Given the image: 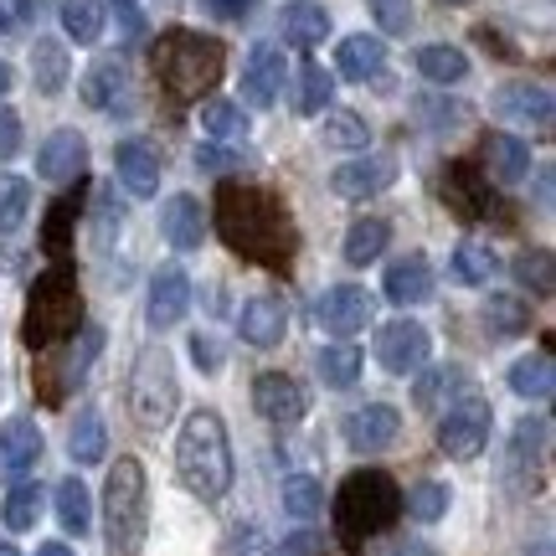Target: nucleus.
I'll return each instance as SVG.
<instances>
[{"instance_id": "nucleus-42", "label": "nucleus", "mask_w": 556, "mask_h": 556, "mask_svg": "<svg viewBox=\"0 0 556 556\" xmlns=\"http://www.w3.org/2000/svg\"><path fill=\"white\" fill-rule=\"evenodd\" d=\"M31 212V180L26 176H0V238L16 232Z\"/></svg>"}, {"instance_id": "nucleus-17", "label": "nucleus", "mask_w": 556, "mask_h": 556, "mask_svg": "<svg viewBox=\"0 0 556 556\" xmlns=\"http://www.w3.org/2000/svg\"><path fill=\"white\" fill-rule=\"evenodd\" d=\"M253 407H258L268 422H299L304 407H309V397H304V387H299L289 371H263V377L253 381Z\"/></svg>"}, {"instance_id": "nucleus-60", "label": "nucleus", "mask_w": 556, "mask_h": 556, "mask_svg": "<svg viewBox=\"0 0 556 556\" xmlns=\"http://www.w3.org/2000/svg\"><path fill=\"white\" fill-rule=\"evenodd\" d=\"M443 5H469V0H443Z\"/></svg>"}, {"instance_id": "nucleus-29", "label": "nucleus", "mask_w": 556, "mask_h": 556, "mask_svg": "<svg viewBox=\"0 0 556 556\" xmlns=\"http://www.w3.org/2000/svg\"><path fill=\"white\" fill-rule=\"evenodd\" d=\"M67 47L52 37H37V47H31V83H37V93H47V99H58L62 88H67Z\"/></svg>"}, {"instance_id": "nucleus-22", "label": "nucleus", "mask_w": 556, "mask_h": 556, "mask_svg": "<svg viewBox=\"0 0 556 556\" xmlns=\"http://www.w3.org/2000/svg\"><path fill=\"white\" fill-rule=\"evenodd\" d=\"M484 170L500 180V186H516L531 170V144L520 135H484Z\"/></svg>"}, {"instance_id": "nucleus-31", "label": "nucleus", "mask_w": 556, "mask_h": 556, "mask_svg": "<svg viewBox=\"0 0 556 556\" xmlns=\"http://www.w3.org/2000/svg\"><path fill=\"white\" fill-rule=\"evenodd\" d=\"M484 330L500 340L526 336V330H531V304L516 294H490V304H484Z\"/></svg>"}, {"instance_id": "nucleus-40", "label": "nucleus", "mask_w": 556, "mask_h": 556, "mask_svg": "<svg viewBox=\"0 0 556 556\" xmlns=\"http://www.w3.org/2000/svg\"><path fill=\"white\" fill-rule=\"evenodd\" d=\"M443 197L454 201V206L464 212V217H484V212L495 206V201L484 197V186H479V180L469 176L464 165H454V170H448V180H443Z\"/></svg>"}, {"instance_id": "nucleus-41", "label": "nucleus", "mask_w": 556, "mask_h": 556, "mask_svg": "<svg viewBox=\"0 0 556 556\" xmlns=\"http://www.w3.org/2000/svg\"><path fill=\"white\" fill-rule=\"evenodd\" d=\"M201 129L212 139H248V114H242V103L212 99L201 103Z\"/></svg>"}, {"instance_id": "nucleus-1", "label": "nucleus", "mask_w": 556, "mask_h": 556, "mask_svg": "<svg viewBox=\"0 0 556 556\" xmlns=\"http://www.w3.org/2000/svg\"><path fill=\"white\" fill-rule=\"evenodd\" d=\"M217 227L227 248L242 253L248 263L263 268H283L294 258V222L289 206L263 191V186H222L217 191Z\"/></svg>"}, {"instance_id": "nucleus-21", "label": "nucleus", "mask_w": 556, "mask_h": 556, "mask_svg": "<svg viewBox=\"0 0 556 556\" xmlns=\"http://www.w3.org/2000/svg\"><path fill=\"white\" fill-rule=\"evenodd\" d=\"M78 93H83V103H88V109H99V114H114V109L124 103V93H129V67H124L119 58L93 62Z\"/></svg>"}, {"instance_id": "nucleus-38", "label": "nucleus", "mask_w": 556, "mask_h": 556, "mask_svg": "<svg viewBox=\"0 0 556 556\" xmlns=\"http://www.w3.org/2000/svg\"><path fill=\"white\" fill-rule=\"evenodd\" d=\"M315 366H319V381L325 387H356V377H361V351L356 345H325L315 356Z\"/></svg>"}, {"instance_id": "nucleus-5", "label": "nucleus", "mask_w": 556, "mask_h": 556, "mask_svg": "<svg viewBox=\"0 0 556 556\" xmlns=\"http://www.w3.org/2000/svg\"><path fill=\"white\" fill-rule=\"evenodd\" d=\"M103 526H109V556H139L150 531V484L139 458L114 464V475L103 484Z\"/></svg>"}, {"instance_id": "nucleus-19", "label": "nucleus", "mask_w": 556, "mask_h": 556, "mask_svg": "<svg viewBox=\"0 0 556 556\" xmlns=\"http://www.w3.org/2000/svg\"><path fill=\"white\" fill-rule=\"evenodd\" d=\"M495 109L505 119L531 124V129H552V93L541 83H505L495 93Z\"/></svg>"}, {"instance_id": "nucleus-35", "label": "nucleus", "mask_w": 556, "mask_h": 556, "mask_svg": "<svg viewBox=\"0 0 556 556\" xmlns=\"http://www.w3.org/2000/svg\"><path fill=\"white\" fill-rule=\"evenodd\" d=\"M319 144H325V150H366V144H371V129H366L361 114L336 109V114H325V124H319Z\"/></svg>"}, {"instance_id": "nucleus-3", "label": "nucleus", "mask_w": 556, "mask_h": 556, "mask_svg": "<svg viewBox=\"0 0 556 556\" xmlns=\"http://www.w3.org/2000/svg\"><path fill=\"white\" fill-rule=\"evenodd\" d=\"M402 516V490L392 475H381V469H356V475H345L336 495V536L340 546H366L371 536L381 531H392V520Z\"/></svg>"}, {"instance_id": "nucleus-55", "label": "nucleus", "mask_w": 556, "mask_h": 556, "mask_svg": "<svg viewBox=\"0 0 556 556\" xmlns=\"http://www.w3.org/2000/svg\"><path fill=\"white\" fill-rule=\"evenodd\" d=\"M238 155H227V150H217V144H206V150H197V165L201 170H227Z\"/></svg>"}, {"instance_id": "nucleus-11", "label": "nucleus", "mask_w": 556, "mask_h": 556, "mask_svg": "<svg viewBox=\"0 0 556 556\" xmlns=\"http://www.w3.org/2000/svg\"><path fill=\"white\" fill-rule=\"evenodd\" d=\"M283 73H289L283 47L258 41V47L248 52V62H242V99H248V109H274L278 93H283Z\"/></svg>"}, {"instance_id": "nucleus-18", "label": "nucleus", "mask_w": 556, "mask_h": 556, "mask_svg": "<svg viewBox=\"0 0 556 556\" xmlns=\"http://www.w3.org/2000/svg\"><path fill=\"white\" fill-rule=\"evenodd\" d=\"M160 238L170 242L176 253H197L206 242V212L197 197H170L160 206Z\"/></svg>"}, {"instance_id": "nucleus-12", "label": "nucleus", "mask_w": 556, "mask_h": 556, "mask_svg": "<svg viewBox=\"0 0 556 556\" xmlns=\"http://www.w3.org/2000/svg\"><path fill=\"white\" fill-rule=\"evenodd\" d=\"M392 180H397V160L392 155H361V160H345L330 176V191L340 201H366V197H381Z\"/></svg>"}, {"instance_id": "nucleus-56", "label": "nucleus", "mask_w": 556, "mask_h": 556, "mask_svg": "<svg viewBox=\"0 0 556 556\" xmlns=\"http://www.w3.org/2000/svg\"><path fill=\"white\" fill-rule=\"evenodd\" d=\"M315 552H319V541L309 536V531H299V536L283 541V552H278V556H315Z\"/></svg>"}, {"instance_id": "nucleus-16", "label": "nucleus", "mask_w": 556, "mask_h": 556, "mask_svg": "<svg viewBox=\"0 0 556 556\" xmlns=\"http://www.w3.org/2000/svg\"><path fill=\"white\" fill-rule=\"evenodd\" d=\"M114 170H119V186L129 197H155L160 191V150L150 139H124L114 150Z\"/></svg>"}, {"instance_id": "nucleus-20", "label": "nucleus", "mask_w": 556, "mask_h": 556, "mask_svg": "<svg viewBox=\"0 0 556 556\" xmlns=\"http://www.w3.org/2000/svg\"><path fill=\"white\" fill-rule=\"evenodd\" d=\"M238 330H242L248 345H278L283 330H289V309H283V299H274V294L248 299V304H242V315H238Z\"/></svg>"}, {"instance_id": "nucleus-49", "label": "nucleus", "mask_w": 556, "mask_h": 556, "mask_svg": "<svg viewBox=\"0 0 556 556\" xmlns=\"http://www.w3.org/2000/svg\"><path fill=\"white\" fill-rule=\"evenodd\" d=\"M227 556H268V536L258 526H238L232 541H227Z\"/></svg>"}, {"instance_id": "nucleus-50", "label": "nucleus", "mask_w": 556, "mask_h": 556, "mask_svg": "<svg viewBox=\"0 0 556 556\" xmlns=\"http://www.w3.org/2000/svg\"><path fill=\"white\" fill-rule=\"evenodd\" d=\"M16 150H21V119H16V109L0 103V160H11Z\"/></svg>"}, {"instance_id": "nucleus-53", "label": "nucleus", "mask_w": 556, "mask_h": 556, "mask_svg": "<svg viewBox=\"0 0 556 556\" xmlns=\"http://www.w3.org/2000/svg\"><path fill=\"white\" fill-rule=\"evenodd\" d=\"M26 16H31V0H0V37L16 31Z\"/></svg>"}, {"instance_id": "nucleus-23", "label": "nucleus", "mask_w": 556, "mask_h": 556, "mask_svg": "<svg viewBox=\"0 0 556 556\" xmlns=\"http://www.w3.org/2000/svg\"><path fill=\"white\" fill-rule=\"evenodd\" d=\"M428 294H433V268L422 253H407L387 268V299L392 304H422Z\"/></svg>"}, {"instance_id": "nucleus-47", "label": "nucleus", "mask_w": 556, "mask_h": 556, "mask_svg": "<svg viewBox=\"0 0 556 556\" xmlns=\"http://www.w3.org/2000/svg\"><path fill=\"white\" fill-rule=\"evenodd\" d=\"M371 16H377V26L387 37H407L417 11H413V0H371Z\"/></svg>"}, {"instance_id": "nucleus-15", "label": "nucleus", "mask_w": 556, "mask_h": 556, "mask_svg": "<svg viewBox=\"0 0 556 556\" xmlns=\"http://www.w3.org/2000/svg\"><path fill=\"white\" fill-rule=\"evenodd\" d=\"M186 309H191V278H186V268H176V263L155 268V278H150V325L170 330V325L186 319Z\"/></svg>"}, {"instance_id": "nucleus-52", "label": "nucleus", "mask_w": 556, "mask_h": 556, "mask_svg": "<svg viewBox=\"0 0 556 556\" xmlns=\"http://www.w3.org/2000/svg\"><path fill=\"white\" fill-rule=\"evenodd\" d=\"M191 356H197L201 371H217L222 366V351H217V340L212 336H191Z\"/></svg>"}, {"instance_id": "nucleus-46", "label": "nucleus", "mask_w": 556, "mask_h": 556, "mask_svg": "<svg viewBox=\"0 0 556 556\" xmlns=\"http://www.w3.org/2000/svg\"><path fill=\"white\" fill-rule=\"evenodd\" d=\"M516 278L526 283V289H536V294H552V289H556L552 253H546V248H536V253H520V258H516Z\"/></svg>"}, {"instance_id": "nucleus-24", "label": "nucleus", "mask_w": 556, "mask_h": 556, "mask_svg": "<svg viewBox=\"0 0 556 556\" xmlns=\"http://www.w3.org/2000/svg\"><path fill=\"white\" fill-rule=\"evenodd\" d=\"M469 392H475V377H469L464 366H438V371H428V377L417 381L413 397H417V407H422V413H438L443 402L454 407V402L469 397Z\"/></svg>"}, {"instance_id": "nucleus-58", "label": "nucleus", "mask_w": 556, "mask_h": 556, "mask_svg": "<svg viewBox=\"0 0 556 556\" xmlns=\"http://www.w3.org/2000/svg\"><path fill=\"white\" fill-rule=\"evenodd\" d=\"M5 93H11V67L0 62V99H5Z\"/></svg>"}, {"instance_id": "nucleus-57", "label": "nucleus", "mask_w": 556, "mask_h": 556, "mask_svg": "<svg viewBox=\"0 0 556 556\" xmlns=\"http://www.w3.org/2000/svg\"><path fill=\"white\" fill-rule=\"evenodd\" d=\"M37 556H73V552H67L62 541H47V546H37Z\"/></svg>"}, {"instance_id": "nucleus-26", "label": "nucleus", "mask_w": 556, "mask_h": 556, "mask_svg": "<svg viewBox=\"0 0 556 556\" xmlns=\"http://www.w3.org/2000/svg\"><path fill=\"white\" fill-rule=\"evenodd\" d=\"M381 62H387V47H381V37H366V31H356V37L340 41L336 52V73L351 83H366L381 73Z\"/></svg>"}, {"instance_id": "nucleus-48", "label": "nucleus", "mask_w": 556, "mask_h": 556, "mask_svg": "<svg viewBox=\"0 0 556 556\" xmlns=\"http://www.w3.org/2000/svg\"><path fill=\"white\" fill-rule=\"evenodd\" d=\"M546 438H552V422H541V417H526V422L516 428V458L546 454Z\"/></svg>"}, {"instance_id": "nucleus-33", "label": "nucleus", "mask_w": 556, "mask_h": 556, "mask_svg": "<svg viewBox=\"0 0 556 556\" xmlns=\"http://www.w3.org/2000/svg\"><path fill=\"white\" fill-rule=\"evenodd\" d=\"M500 274V253L490 248V242H479V238H464L458 242V253H454V278L458 283H490V278Z\"/></svg>"}, {"instance_id": "nucleus-27", "label": "nucleus", "mask_w": 556, "mask_h": 556, "mask_svg": "<svg viewBox=\"0 0 556 556\" xmlns=\"http://www.w3.org/2000/svg\"><path fill=\"white\" fill-rule=\"evenodd\" d=\"M0 458H5V469H16V475H26L41 458V428L31 417H5V428H0Z\"/></svg>"}, {"instance_id": "nucleus-61", "label": "nucleus", "mask_w": 556, "mask_h": 556, "mask_svg": "<svg viewBox=\"0 0 556 556\" xmlns=\"http://www.w3.org/2000/svg\"><path fill=\"white\" fill-rule=\"evenodd\" d=\"M0 475H5V458H0Z\"/></svg>"}, {"instance_id": "nucleus-6", "label": "nucleus", "mask_w": 556, "mask_h": 556, "mask_svg": "<svg viewBox=\"0 0 556 556\" xmlns=\"http://www.w3.org/2000/svg\"><path fill=\"white\" fill-rule=\"evenodd\" d=\"M83 330V289L73 268H47V274L31 283V299H26V345L31 351H47L58 340L78 336Z\"/></svg>"}, {"instance_id": "nucleus-14", "label": "nucleus", "mask_w": 556, "mask_h": 556, "mask_svg": "<svg viewBox=\"0 0 556 556\" xmlns=\"http://www.w3.org/2000/svg\"><path fill=\"white\" fill-rule=\"evenodd\" d=\"M83 170H88V139H83L78 129H58V135H47V144L37 150V176L67 186V180H78Z\"/></svg>"}, {"instance_id": "nucleus-10", "label": "nucleus", "mask_w": 556, "mask_h": 556, "mask_svg": "<svg viewBox=\"0 0 556 556\" xmlns=\"http://www.w3.org/2000/svg\"><path fill=\"white\" fill-rule=\"evenodd\" d=\"M371 315H377V299L366 294V289H356V283H340V289H325V299L315 304V319L325 336H361L366 325H371Z\"/></svg>"}, {"instance_id": "nucleus-39", "label": "nucleus", "mask_w": 556, "mask_h": 556, "mask_svg": "<svg viewBox=\"0 0 556 556\" xmlns=\"http://www.w3.org/2000/svg\"><path fill=\"white\" fill-rule=\"evenodd\" d=\"M336 99V73H325L319 62H304V73H299V114H325Z\"/></svg>"}, {"instance_id": "nucleus-32", "label": "nucleus", "mask_w": 556, "mask_h": 556, "mask_svg": "<svg viewBox=\"0 0 556 556\" xmlns=\"http://www.w3.org/2000/svg\"><path fill=\"white\" fill-rule=\"evenodd\" d=\"M417 73L428 83H443V88H448V83L469 78V58H464L458 47H448V41H433V47L417 52Z\"/></svg>"}, {"instance_id": "nucleus-25", "label": "nucleus", "mask_w": 556, "mask_h": 556, "mask_svg": "<svg viewBox=\"0 0 556 556\" xmlns=\"http://www.w3.org/2000/svg\"><path fill=\"white\" fill-rule=\"evenodd\" d=\"M278 26H283L289 47H319V41L330 37V11L315 5V0H294V5H283Z\"/></svg>"}, {"instance_id": "nucleus-4", "label": "nucleus", "mask_w": 556, "mask_h": 556, "mask_svg": "<svg viewBox=\"0 0 556 556\" xmlns=\"http://www.w3.org/2000/svg\"><path fill=\"white\" fill-rule=\"evenodd\" d=\"M222 62H227L222 41L201 37V31H165L155 41V78L176 103H191L201 93H212L222 78Z\"/></svg>"}, {"instance_id": "nucleus-37", "label": "nucleus", "mask_w": 556, "mask_h": 556, "mask_svg": "<svg viewBox=\"0 0 556 556\" xmlns=\"http://www.w3.org/2000/svg\"><path fill=\"white\" fill-rule=\"evenodd\" d=\"M103 0H62V31L78 41V47H93L103 37Z\"/></svg>"}, {"instance_id": "nucleus-51", "label": "nucleus", "mask_w": 556, "mask_h": 556, "mask_svg": "<svg viewBox=\"0 0 556 556\" xmlns=\"http://www.w3.org/2000/svg\"><path fill=\"white\" fill-rule=\"evenodd\" d=\"M212 16H222V21H242V16H253V5L258 0H201Z\"/></svg>"}, {"instance_id": "nucleus-13", "label": "nucleus", "mask_w": 556, "mask_h": 556, "mask_svg": "<svg viewBox=\"0 0 556 556\" xmlns=\"http://www.w3.org/2000/svg\"><path fill=\"white\" fill-rule=\"evenodd\" d=\"M345 443L356 448V454H377V448H392L402 433V413L397 407H387V402H371V407H356V413L345 417Z\"/></svg>"}, {"instance_id": "nucleus-9", "label": "nucleus", "mask_w": 556, "mask_h": 556, "mask_svg": "<svg viewBox=\"0 0 556 556\" xmlns=\"http://www.w3.org/2000/svg\"><path fill=\"white\" fill-rule=\"evenodd\" d=\"M377 356L392 377H417L428 366V356H433V340H428V330L417 319H392L377 336Z\"/></svg>"}, {"instance_id": "nucleus-8", "label": "nucleus", "mask_w": 556, "mask_h": 556, "mask_svg": "<svg viewBox=\"0 0 556 556\" xmlns=\"http://www.w3.org/2000/svg\"><path fill=\"white\" fill-rule=\"evenodd\" d=\"M490 422H495L490 402L479 397V392H469V397H458L448 413L438 417V448H443L448 458H458V464H469V458L484 454Z\"/></svg>"}, {"instance_id": "nucleus-43", "label": "nucleus", "mask_w": 556, "mask_h": 556, "mask_svg": "<svg viewBox=\"0 0 556 556\" xmlns=\"http://www.w3.org/2000/svg\"><path fill=\"white\" fill-rule=\"evenodd\" d=\"M319 505H325L319 479H309V475H289V479H283V510H289L294 520H315Z\"/></svg>"}, {"instance_id": "nucleus-54", "label": "nucleus", "mask_w": 556, "mask_h": 556, "mask_svg": "<svg viewBox=\"0 0 556 556\" xmlns=\"http://www.w3.org/2000/svg\"><path fill=\"white\" fill-rule=\"evenodd\" d=\"M62 248H67V206H58L47 222V253H62Z\"/></svg>"}, {"instance_id": "nucleus-45", "label": "nucleus", "mask_w": 556, "mask_h": 556, "mask_svg": "<svg viewBox=\"0 0 556 556\" xmlns=\"http://www.w3.org/2000/svg\"><path fill=\"white\" fill-rule=\"evenodd\" d=\"M41 520V490L37 484H16L11 495H5V526L11 531H31Z\"/></svg>"}, {"instance_id": "nucleus-28", "label": "nucleus", "mask_w": 556, "mask_h": 556, "mask_svg": "<svg viewBox=\"0 0 556 556\" xmlns=\"http://www.w3.org/2000/svg\"><path fill=\"white\" fill-rule=\"evenodd\" d=\"M510 387H516V397H526V402H552L556 397V361H552V351L516 361V366H510Z\"/></svg>"}, {"instance_id": "nucleus-34", "label": "nucleus", "mask_w": 556, "mask_h": 556, "mask_svg": "<svg viewBox=\"0 0 556 556\" xmlns=\"http://www.w3.org/2000/svg\"><path fill=\"white\" fill-rule=\"evenodd\" d=\"M58 520H62V531L88 536V526H93V495H88L83 479H62L58 484Z\"/></svg>"}, {"instance_id": "nucleus-44", "label": "nucleus", "mask_w": 556, "mask_h": 556, "mask_svg": "<svg viewBox=\"0 0 556 556\" xmlns=\"http://www.w3.org/2000/svg\"><path fill=\"white\" fill-rule=\"evenodd\" d=\"M402 510H413V520H443V510H448V490L433 484V479H422V484H413V490L402 495Z\"/></svg>"}, {"instance_id": "nucleus-36", "label": "nucleus", "mask_w": 556, "mask_h": 556, "mask_svg": "<svg viewBox=\"0 0 556 556\" xmlns=\"http://www.w3.org/2000/svg\"><path fill=\"white\" fill-rule=\"evenodd\" d=\"M67 454L78 458V464H99V458L109 454V433H103L99 407H83V413H78L73 438H67Z\"/></svg>"}, {"instance_id": "nucleus-59", "label": "nucleus", "mask_w": 556, "mask_h": 556, "mask_svg": "<svg viewBox=\"0 0 556 556\" xmlns=\"http://www.w3.org/2000/svg\"><path fill=\"white\" fill-rule=\"evenodd\" d=\"M0 556H21L16 546H11V541H0Z\"/></svg>"}, {"instance_id": "nucleus-7", "label": "nucleus", "mask_w": 556, "mask_h": 556, "mask_svg": "<svg viewBox=\"0 0 556 556\" xmlns=\"http://www.w3.org/2000/svg\"><path fill=\"white\" fill-rule=\"evenodd\" d=\"M180 402V381H176V361L170 351H139L135 371H129V413L139 428H165L176 417Z\"/></svg>"}, {"instance_id": "nucleus-30", "label": "nucleus", "mask_w": 556, "mask_h": 556, "mask_svg": "<svg viewBox=\"0 0 556 556\" xmlns=\"http://www.w3.org/2000/svg\"><path fill=\"white\" fill-rule=\"evenodd\" d=\"M387 242H392V227L381 217L351 222V232H345V263H351V268H366V263H377L381 253H387Z\"/></svg>"}, {"instance_id": "nucleus-2", "label": "nucleus", "mask_w": 556, "mask_h": 556, "mask_svg": "<svg viewBox=\"0 0 556 556\" xmlns=\"http://www.w3.org/2000/svg\"><path fill=\"white\" fill-rule=\"evenodd\" d=\"M176 469L186 479V490L201 500H222L232 490V443H227V422L212 407H201L180 422Z\"/></svg>"}]
</instances>
